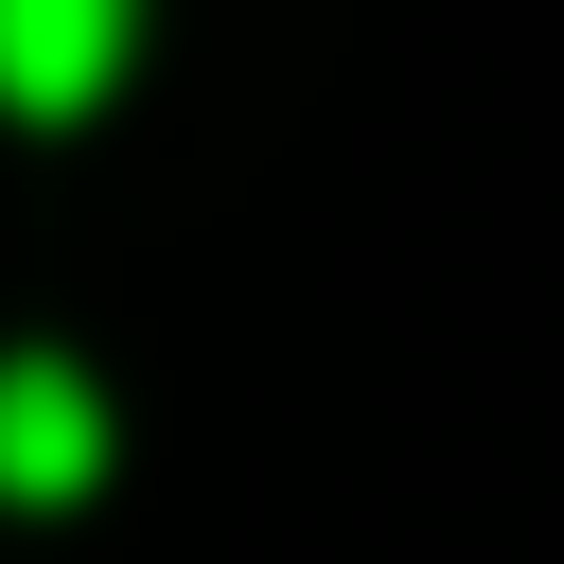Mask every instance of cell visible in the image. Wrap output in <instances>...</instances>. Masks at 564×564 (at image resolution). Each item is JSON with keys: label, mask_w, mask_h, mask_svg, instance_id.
Returning <instances> with one entry per match:
<instances>
[{"label": "cell", "mask_w": 564, "mask_h": 564, "mask_svg": "<svg viewBox=\"0 0 564 564\" xmlns=\"http://www.w3.org/2000/svg\"><path fill=\"white\" fill-rule=\"evenodd\" d=\"M88 476H106L88 370H70V352H0V494H18V511H70Z\"/></svg>", "instance_id": "obj_2"}, {"label": "cell", "mask_w": 564, "mask_h": 564, "mask_svg": "<svg viewBox=\"0 0 564 564\" xmlns=\"http://www.w3.org/2000/svg\"><path fill=\"white\" fill-rule=\"evenodd\" d=\"M141 53V0H0V106L18 123H88Z\"/></svg>", "instance_id": "obj_1"}]
</instances>
